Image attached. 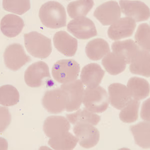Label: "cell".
Returning a JSON list of instances; mask_svg holds the SVG:
<instances>
[{"label": "cell", "mask_w": 150, "mask_h": 150, "mask_svg": "<svg viewBox=\"0 0 150 150\" xmlns=\"http://www.w3.org/2000/svg\"><path fill=\"white\" fill-rule=\"evenodd\" d=\"M105 74V72L99 64H89L82 69L81 80L87 88L94 89L100 84Z\"/></svg>", "instance_id": "16"}, {"label": "cell", "mask_w": 150, "mask_h": 150, "mask_svg": "<svg viewBox=\"0 0 150 150\" xmlns=\"http://www.w3.org/2000/svg\"><path fill=\"white\" fill-rule=\"evenodd\" d=\"M3 7L5 10L18 15H23L31 8L29 0H4Z\"/></svg>", "instance_id": "30"}, {"label": "cell", "mask_w": 150, "mask_h": 150, "mask_svg": "<svg viewBox=\"0 0 150 150\" xmlns=\"http://www.w3.org/2000/svg\"><path fill=\"white\" fill-rule=\"evenodd\" d=\"M73 132L79 144L84 148L95 147L99 142V130L89 123H78L75 125Z\"/></svg>", "instance_id": "9"}, {"label": "cell", "mask_w": 150, "mask_h": 150, "mask_svg": "<svg viewBox=\"0 0 150 150\" xmlns=\"http://www.w3.org/2000/svg\"><path fill=\"white\" fill-rule=\"evenodd\" d=\"M71 128L70 122L63 116H49L45 120L43 130L47 136L53 138L68 132Z\"/></svg>", "instance_id": "13"}, {"label": "cell", "mask_w": 150, "mask_h": 150, "mask_svg": "<svg viewBox=\"0 0 150 150\" xmlns=\"http://www.w3.org/2000/svg\"><path fill=\"white\" fill-rule=\"evenodd\" d=\"M24 43L28 52L35 58L46 59L52 52L51 40L37 32L25 34Z\"/></svg>", "instance_id": "2"}, {"label": "cell", "mask_w": 150, "mask_h": 150, "mask_svg": "<svg viewBox=\"0 0 150 150\" xmlns=\"http://www.w3.org/2000/svg\"><path fill=\"white\" fill-rule=\"evenodd\" d=\"M136 27V23L135 21L130 18H122L109 28L108 35L112 40H119L131 37Z\"/></svg>", "instance_id": "14"}, {"label": "cell", "mask_w": 150, "mask_h": 150, "mask_svg": "<svg viewBox=\"0 0 150 150\" xmlns=\"http://www.w3.org/2000/svg\"><path fill=\"white\" fill-rule=\"evenodd\" d=\"M146 100L143 103L141 111V117L145 121L150 122V100Z\"/></svg>", "instance_id": "32"}, {"label": "cell", "mask_w": 150, "mask_h": 150, "mask_svg": "<svg viewBox=\"0 0 150 150\" xmlns=\"http://www.w3.org/2000/svg\"><path fill=\"white\" fill-rule=\"evenodd\" d=\"M67 29L79 39H89L97 35L94 22L86 17H77L71 21L67 25Z\"/></svg>", "instance_id": "7"}, {"label": "cell", "mask_w": 150, "mask_h": 150, "mask_svg": "<svg viewBox=\"0 0 150 150\" xmlns=\"http://www.w3.org/2000/svg\"><path fill=\"white\" fill-rule=\"evenodd\" d=\"M65 91L67 99L66 111L73 112L78 110L83 102L84 88L82 81L76 80L62 85L60 87Z\"/></svg>", "instance_id": "10"}, {"label": "cell", "mask_w": 150, "mask_h": 150, "mask_svg": "<svg viewBox=\"0 0 150 150\" xmlns=\"http://www.w3.org/2000/svg\"><path fill=\"white\" fill-rule=\"evenodd\" d=\"M140 105V101L132 99L126 107L121 110L119 114L120 120L125 123H134L138 119Z\"/></svg>", "instance_id": "29"}, {"label": "cell", "mask_w": 150, "mask_h": 150, "mask_svg": "<svg viewBox=\"0 0 150 150\" xmlns=\"http://www.w3.org/2000/svg\"><path fill=\"white\" fill-rule=\"evenodd\" d=\"M109 101L117 109H123L132 100L127 87L120 83H113L108 87Z\"/></svg>", "instance_id": "15"}, {"label": "cell", "mask_w": 150, "mask_h": 150, "mask_svg": "<svg viewBox=\"0 0 150 150\" xmlns=\"http://www.w3.org/2000/svg\"><path fill=\"white\" fill-rule=\"evenodd\" d=\"M127 88L133 99L139 101L145 99L150 94V84L146 80L140 77L130 78Z\"/></svg>", "instance_id": "22"}, {"label": "cell", "mask_w": 150, "mask_h": 150, "mask_svg": "<svg viewBox=\"0 0 150 150\" xmlns=\"http://www.w3.org/2000/svg\"><path fill=\"white\" fill-rule=\"evenodd\" d=\"M69 121L73 125L78 123H89L96 126L101 121V117L87 110L86 108L79 109L72 114L66 115Z\"/></svg>", "instance_id": "25"}, {"label": "cell", "mask_w": 150, "mask_h": 150, "mask_svg": "<svg viewBox=\"0 0 150 150\" xmlns=\"http://www.w3.org/2000/svg\"><path fill=\"white\" fill-rule=\"evenodd\" d=\"M41 22L51 29L66 26L67 14L63 6L56 1H49L42 6L39 13Z\"/></svg>", "instance_id": "1"}, {"label": "cell", "mask_w": 150, "mask_h": 150, "mask_svg": "<svg viewBox=\"0 0 150 150\" xmlns=\"http://www.w3.org/2000/svg\"><path fill=\"white\" fill-rule=\"evenodd\" d=\"M1 116L3 117V118L6 119H4L3 122L1 123V125L3 124V125L1 127V132H3L5 129L6 128H7V127H8V125L10 124L11 116L8 109L4 107L1 108Z\"/></svg>", "instance_id": "33"}, {"label": "cell", "mask_w": 150, "mask_h": 150, "mask_svg": "<svg viewBox=\"0 0 150 150\" xmlns=\"http://www.w3.org/2000/svg\"><path fill=\"white\" fill-rule=\"evenodd\" d=\"M83 103L86 108L93 112L101 113L107 109L109 99L106 90L101 86L86 88L84 90Z\"/></svg>", "instance_id": "4"}, {"label": "cell", "mask_w": 150, "mask_h": 150, "mask_svg": "<svg viewBox=\"0 0 150 150\" xmlns=\"http://www.w3.org/2000/svg\"><path fill=\"white\" fill-rule=\"evenodd\" d=\"M80 72V66L72 59L59 60L53 66L52 74L57 82L66 84L76 80Z\"/></svg>", "instance_id": "3"}, {"label": "cell", "mask_w": 150, "mask_h": 150, "mask_svg": "<svg viewBox=\"0 0 150 150\" xmlns=\"http://www.w3.org/2000/svg\"><path fill=\"white\" fill-rule=\"evenodd\" d=\"M141 48L131 39L116 41L112 45V52L123 58L126 64L131 63Z\"/></svg>", "instance_id": "18"}, {"label": "cell", "mask_w": 150, "mask_h": 150, "mask_svg": "<svg viewBox=\"0 0 150 150\" xmlns=\"http://www.w3.org/2000/svg\"><path fill=\"white\" fill-rule=\"evenodd\" d=\"M20 101V94L13 86L5 85L0 88V103L4 106H14Z\"/></svg>", "instance_id": "28"}, {"label": "cell", "mask_w": 150, "mask_h": 150, "mask_svg": "<svg viewBox=\"0 0 150 150\" xmlns=\"http://www.w3.org/2000/svg\"><path fill=\"white\" fill-rule=\"evenodd\" d=\"M130 129L137 145L142 148H150V122H140L130 127Z\"/></svg>", "instance_id": "23"}, {"label": "cell", "mask_w": 150, "mask_h": 150, "mask_svg": "<svg viewBox=\"0 0 150 150\" xmlns=\"http://www.w3.org/2000/svg\"><path fill=\"white\" fill-rule=\"evenodd\" d=\"M78 143L76 137L67 132L60 136L50 138L48 144L52 148L57 150H73Z\"/></svg>", "instance_id": "26"}, {"label": "cell", "mask_w": 150, "mask_h": 150, "mask_svg": "<svg viewBox=\"0 0 150 150\" xmlns=\"http://www.w3.org/2000/svg\"><path fill=\"white\" fill-rule=\"evenodd\" d=\"M120 9L123 14L137 22H143L150 18V9L140 1H120Z\"/></svg>", "instance_id": "12"}, {"label": "cell", "mask_w": 150, "mask_h": 150, "mask_svg": "<svg viewBox=\"0 0 150 150\" xmlns=\"http://www.w3.org/2000/svg\"><path fill=\"white\" fill-rule=\"evenodd\" d=\"M136 43L142 49L150 51V28L149 24H140L135 36Z\"/></svg>", "instance_id": "31"}, {"label": "cell", "mask_w": 150, "mask_h": 150, "mask_svg": "<svg viewBox=\"0 0 150 150\" xmlns=\"http://www.w3.org/2000/svg\"><path fill=\"white\" fill-rule=\"evenodd\" d=\"M130 72L135 75L145 77L150 76V51L140 49L138 53L130 64Z\"/></svg>", "instance_id": "20"}, {"label": "cell", "mask_w": 150, "mask_h": 150, "mask_svg": "<svg viewBox=\"0 0 150 150\" xmlns=\"http://www.w3.org/2000/svg\"><path fill=\"white\" fill-rule=\"evenodd\" d=\"M24 27L23 20L14 14H7L1 21V31L8 38H15L18 36Z\"/></svg>", "instance_id": "19"}, {"label": "cell", "mask_w": 150, "mask_h": 150, "mask_svg": "<svg viewBox=\"0 0 150 150\" xmlns=\"http://www.w3.org/2000/svg\"><path fill=\"white\" fill-rule=\"evenodd\" d=\"M4 61L10 70L17 71L31 61L22 45L14 43L7 47L4 53Z\"/></svg>", "instance_id": "5"}, {"label": "cell", "mask_w": 150, "mask_h": 150, "mask_svg": "<svg viewBox=\"0 0 150 150\" xmlns=\"http://www.w3.org/2000/svg\"><path fill=\"white\" fill-rule=\"evenodd\" d=\"M94 5L92 0H80L71 2L67 6V12L71 18L85 17Z\"/></svg>", "instance_id": "27"}, {"label": "cell", "mask_w": 150, "mask_h": 150, "mask_svg": "<svg viewBox=\"0 0 150 150\" xmlns=\"http://www.w3.org/2000/svg\"><path fill=\"white\" fill-rule=\"evenodd\" d=\"M94 16L103 25H112L121 18V11L117 2L110 1L98 6Z\"/></svg>", "instance_id": "11"}, {"label": "cell", "mask_w": 150, "mask_h": 150, "mask_svg": "<svg viewBox=\"0 0 150 150\" xmlns=\"http://www.w3.org/2000/svg\"><path fill=\"white\" fill-rule=\"evenodd\" d=\"M42 103L44 108L50 113H61L66 110V94L61 88L47 91L43 96Z\"/></svg>", "instance_id": "8"}, {"label": "cell", "mask_w": 150, "mask_h": 150, "mask_svg": "<svg viewBox=\"0 0 150 150\" xmlns=\"http://www.w3.org/2000/svg\"><path fill=\"white\" fill-rule=\"evenodd\" d=\"M107 41L102 38H97L89 42L86 47V54L90 60L99 61L110 52Z\"/></svg>", "instance_id": "21"}, {"label": "cell", "mask_w": 150, "mask_h": 150, "mask_svg": "<svg viewBox=\"0 0 150 150\" xmlns=\"http://www.w3.org/2000/svg\"><path fill=\"white\" fill-rule=\"evenodd\" d=\"M48 79H51L49 68L45 62L32 64L24 74V80L29 87L38 88L43 86Z\"/></svg>", "instance_id": "6"}, {"label": "cell", "mask_w": 150, "mask_h": 150, "mask_svg": "<svg viewBox=\"0 0 150 150\" xmlns=\"http://www.w3.org/2000/svg\"><path fill=\"white\" fill-rule=\"evenodd\" d=\"M53 42L58 51L66 56H74L77 52V40L65 31L57 32L53 37Z\"/></svg>", "instance_id": "17"}, {"label": "cell", "mask_w": 150, "mask_h": 150, "mask_svg": "<svg viewBox=\"0 0 150 150\" xmlns=\"http://www.w3.org/2000/svg\"><path fill=\"white\" fill-rule=\"evenodd\" d=\"M102 64L108 73L112 75H117L124 72L127 65L123 58L113 52H110L104 57Z\"/></svg>", "instance_id": "24"}]
</instances>
